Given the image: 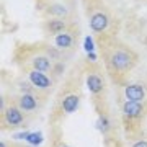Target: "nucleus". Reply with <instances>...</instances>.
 <instances>
[{
	"label": "nucleus",
	"instance_id": "0eeeda50",
	"mask_svg": "<svg viewBox=\"0 0 147 147\" xmlns=\"http://www.w3.org/2000/svg\"><path fill=\"white\" fill-rule=\"evenodd\" d=\"M87 87L92 93H100L101 88H103V80H101L100 75H95V74H90L87 77Z\"/></svg>",
	"mask_w": 147,
	"mask_h": 147
},
{
	"label": "nucleus",
	"instance_id": "6e6552de",
	"mask_svg": "<svg viewBox=\"0 0 147 147\" xmlns=\"http://www.w3.org/2000/svg\"><path fill=\"white\" fill-rule=\"evenodd\" d=\"M79 108V96L77 95H67L62 100V110L65 113H74Z\"/></svg>",
	"mask_w": 147,
	"mask_h": 147
},
{
	"label": "nucleus",
	"instance_id": "39448f33",
	"mask_svg": "<svg viewBox=\"0 0 147 147\" xmlns=\"http://www.w3.org/2000/svg\"><path fill=\"white\" fill-rule=\"evenodd\" d=\"M5 121L8 126H18V124L23 123V115H21V111L16 106H10L5 111Z\"/></svg>",
	"mask_w": 147,
	"mask_h": 147
},
{
	"label": "nucleus",
	"instance_id": "f3484780",
	"mask_svg": "<svg viewBox=\"0 0 147 147\" xmlns=\"http://www.w3.org/2000/svg\"><path fill=\"white\" fill-rule=\"evenodd\" d=\"M15 139H25L26 141V137H28V132H20V134H15Z\"/></svg>",
	"mask_w": 147,
	"mask_h": 147
},
{
	"label": "nucleus",
	"instance_id": "ddd939ff",
	"mask_svg": "<svg viewBox=\"0 0 147 147\" xmlns=\"http://www.w3.org/2000/svg\"><path fill=\"white\" fill-rule=\"evenodd\" d=\"M26 142H28V144H31V146H39V144L42 142L41 132H28Z\"/></svg>",
	"mask_w": 147,
	"mask_h": 147
},
{
	"label": "nucleus",
	"instance_id": "dca6fc26",
	"mask_svg": "<svg viewBox=\"0 0 147 147\" xmlns=\"http://www.w3.org/2000/svg\"><path fill=\"white\" fill-rule=\"evenodd\" d=\"M51 11H53V13H62V15L67 13V10H65L62 5H54L53 8H51Z\"/></svg>",
	"mask_w": 147,
	"mask_h": 147
},
{
	"label": "nucleus",
	"instance_id": "9b49d317",
	"mask_svg": "<svg viewBox=\"0 0 147 147\" xmlns=\"http://www.w3.org/2000/svg\"><path fill=\"white\" fill-rule=\"evenodd\" d=\"M74 44V38L67 33H61L56 36V46L61 47V49H65V47H70Z\"/></svg>",
	"mask_w": 147,
	"mask_h": 147
},
{
	"label": "nucleus",
	"instance_id": "f257e3e1",
	"mask_svg": "<svg viewBox=\"0 0 147 147\" xmlns=\"http://www.w3.org/2000/svg\"><path fill=\"white\" fill-rule=\"evenodd\" d=\"M110 64L116 72H124L132 65V54L124 47H119L110 56Z\"/></svg>",
	"mask_w": 147,
	"mask_h": 147
},
{
	"label": "nucleus",
	"instance_id": "2eb2a0df",
	"mask_svg": "<svg viewBox=\"0 0 147 147\" xmlns=\"http://www.w3.org/2000/svg\"><path fill=\"white\" fill-rule=\"evenodd\" d=\"M96 127H98L101 132H106V129H108V121H106V118L101 116L100 119H98V123H96Z\"/></svg>",
	"mask_w": 147,
	"mask_h": 147
},
{
	"label": "nucleus",
	"instance_id": "f8f14e48",
	"mask_svg": "<svg viewBox=\"0 0 147 147\" xmlns=\"http://www.w3.org/2000/svg\"><path fill=\"white\" fill-rule=\"evenodd\" d=\"M64 28H65V25H64V21L59 20V18L47 21V30H49L51 33H57V34H61V31H62Z\"/></svg>",
	"mask_w": 147,
	"mask_h": 147
},
{
	"label": "nucleus",
	"instance_id": "9d476101",
	"mask_svg": "<svg viewBox=\"0 0 147 147\" xmlns=\"http://www.w3.org/2000/svg\"><path fill=\"white\" fill-rule=\"evenodd\" d=\"M33 65H34V69H36L38 72H42L46 74L49 69H51V62H49V59L44 57V56H38L34 61H33Z\"/></svg>",
	"mask_w": 147,
	"mask_h": 147
},
{
	"label": "nucleus",
	"instance_id": "aec40b11",
	"mask_svg": "<svg viewBox=\"0 0 147 147\" xmlns=\"http://www.w3.org/2000/svg\"><path fill=\"white\" fill-rule=\"evenodd\" d=\"M0 147H7V144L5 142H0Z\"/></svg>",
	"mask_w": 147,
	"mask_h": 147
},
{
	"label": "nucleus",
	"instance_id": "20e7f679",
	"mask_svg": "<svg viewBox=\"0 0 147 147\" xmlns=\"http://www.w3.org/2000/svg\"><path fill=\"white\" fill-rule=\"evenodd\" d=\"M142 110H144V106L141 105V101H129L127 100L126 103L123 105V113H124L127 118H137V116H141Z\"/></svg>",
	"mask_w": 147,
	"mask_h": 147
},
{
	"label": "nucleus",
	"instance_id": "a211bd4d",
	"mask_svg": "<svg viewBox=\"0 0 147 147\" xmlns=\"http://www.w3.org/2000/svg\"><path fill=\"white\" fill-rule=\"evenodd\" d=\"M132 147H147V142L146 141H139V142H136Z\"/></svg>",
	"mask_w": 147,
	"mask_h": 147
},
{
	"label": "nucleus",
	"instance_id": "6ab92c4d",
	"mask_svg": "<svg viewBox=\"0 0 147 147\" xmlns=\"http://www.w3.org/2000/svg\"><path fill=\"white\" fill-rule=\"evenodd\" d=\"M88 59H90V61H96V54H95V53H90V54H88Z\"/></svg>",
	"mask_w": 147,
	"mask_h": 147
},
{
	"label": "nucleus",
	"instance_id": "1a4fd4ad",
	"mask_svg": "<svg viewBox=\"0 0 147 147\" xmlns=\"http://www.w3.org/2000/svg\"><path fill=\"white\" fill-rule=\"evenodd\" d=\"M20 108L25 111H33L36 108V100H34V96L31 93H25L21 95L20 98Z\"/></svg>",
	"mask_w": 147,
	"mask_h": 147
},
{
	"label": "nucleus",
	"instance_id": "412c9836",
	"mask_svg": "<svg viewBox=\"0 0 147 147\" xmlns=\"http://www.w3.org/2000/svg\"><path fill=\"white\" fill-rule=\"evenodd\" d=\"M62 147H69V146H62Z\"/></svg>",
	"mask_w": 147,
	"mask_h": 147
},
{
	"label": "nucleus",
	"instance_id": "423d86ee",
	"mask_svg": "<svg viewBox=\"0 0 147 147\" xmlns=\"http://www.w3.org/2000/svg\"><path fill=\"white\" fill-rule=\"evenodd\" d=\"M30 80L38 88H47V87H51V80L47 79V75L42 72H38V70H33L30 74Z\"/></svg>",
	"mask_w": 147,
	"mask_h": 147
},
{
	"label": "nucleus",
	"instance_id": "f03ea898",
	"mask_svg": "<svg viewBox=\"0 0 147 147\" xmlns=\"http://www.w3.org/2000/svg\"><path fill=\"white\" fill-rule=\"evenodd\" d=\"M106 26H108V16H106L105 13L96 11V13L92 15V18H90V28H92L95 33H101Z\"/></svg>",
	"mask_w": 147,
	"mask_h": 147
},
{
	"label": "nucleus",
	"instance_id": "7ed1b4c3",
	"mask_svg": "<svg viewBox=\"0 0 147 147\" xmlns=\"http://www.w3.org/2000/svg\"><path fill=\"white\" fill-rule=\"evenodd\" d=\"M144 88L142 85H137V84H132V85H127L124 88V96H126L129 101H142L144 98Z\"/></svg>",
	"mask_w": 147,
	"mask_h": 147
},
{
	"label": "nucleus",
	"instance_id": "4468645a",
	"mask_svg": "<svg viewBox=\"0 0 147 147\" xmlns=\"http://www.w3.org/2000/svg\"><path fill=\"white\" fill-rule=\"evenodd\" d=\"M84 49H85V53H87V54L93 53V49H95V42H93V38H92V36H85Z\"/></svg>",
	"mask_w": 147,
	"mask_h": 147
}]
</instances>
